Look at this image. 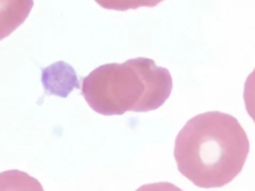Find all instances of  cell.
Here are the masks:
<instances>
[{
	"instance_id": "3957f363",
	"label": "cell",
	"mask_w": 255,
	"mask_h": 191,
	"mask_svg": "<svg viewBox=\"0 0 255 191\" xmlns=\"http://www.w3.org/2000/svg\"><path fill=\"white\" fill-rule=\"evenodd\" d=\"M42 84L45 94L62 97L68 96L74 89H80L75 70L63 61L42 69Z\"/></svg>"
},
{
	"instance_id": "7a4b0ae2",
	"label": "cell",
	"mask_w": 255,
	"mask_h": 191,
	"mask_svg": "<svg viewBox=\"0 0 255 191\" xmlns=\"http://www.w3.org/2000/svg\"><path fill=\"white\" fill-rule=\"evenodd\" d=\"M172 90V78L151 59L135 58L103 65L83 79L82 95L98 113L119 115L160 107Z\"/></svg>"
},
{
	"instance_id": "6da1fadb",
	"label": "cell",
	"mask_w": 255,
	"mask_h": 191,
	"mask_svg": "<svg viewBox=\"0 0 255 191\" xmlns=\"http://www.w3.org/2000/svg\"><path fill=\"white\" fill-rule=\"evenodd\" d=\"M249 139L240 122L220 111L189 119L175 138L174 158L179 172L200 188L231 182L242 170Z\"/></svg>"
},
{
	"instance_id": "5b68a950",
	"label": "cell",
	"mask_w": 255,
	"mask_h": 191,
	"mask_svg": "<svg viewBox=\"0 0 255 191\" xmlns=\"http://www.w3.org/2000/svg\"><path fill=\"white\" fill-rule=\"evenodd\" d=\"M243 98L247 113L255 122V69L246 79L244 85Z\"/></svg>"
},
{
	"instance_id": "277c9868",
	"label": "cell",
	"mask_w": 255,
	"mask_h": 191,
	"mask_svg": "<svg viewBox=\"0 0 255 191\" xmlns=\"http://www.w3.org/2000/svg\"><path fill=\"white\" fill-rule=\"evenodd\" d=\"M102 7L110 10L127 11L139 7H154L164 0H96Z\"/></svg>"
}]
</instances>
